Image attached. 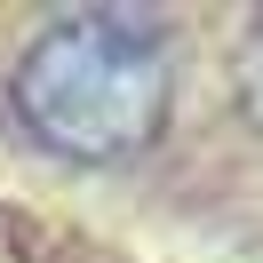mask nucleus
Masks as SVG:
<instances>
[{
    "label": "nucleus",
    "mask_w": 263,
    "mask_h": 263,
    "mask_svg": "<svg viewBox=\"0 0 263 263\" xmlns=\"http://www.w3.org/2000/svg\"><path fill=\"white\" fill-rule=\"evenodd\" d=\"M16 112L72 160H120L167 112V56L128 16H72L24 48Z\"/></svg>",
    "instance_id": "f257e3e1"
}]
</instances>
